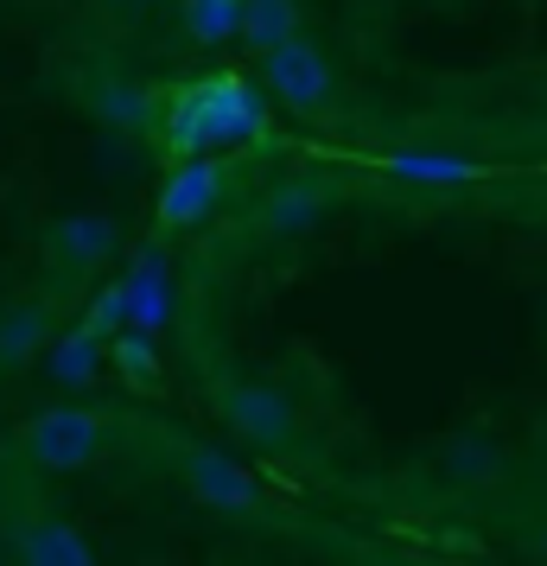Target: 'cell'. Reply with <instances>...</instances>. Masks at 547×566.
I'll return each mask as SVG.
<instances>
[{"label":"cell","mask_w":547,"mask_h":566,"mask_svg":"<svg viewBox=\"0 0 547 566\" xmlns=\"http://www.w3.org/2000/svg\"><path fill=\"white\" fill-rule=\"evenodd\" d=\"M261 77H267V90H274V103H287L293 115H318V108L338 96V64H332V52L313 45L306 32L287 39L281 52L261 57Z\"/></svg>","instance_id":"6da1fadb"},{"label":"cell","mask_w":547,"mask_h":566,"mask_svg":"<svg viewBox=\"0 0 547 566\" xmlns=\"http://www.w3.org/2000/svg\"><path fill=\"white\" fill-rule=\"evenodd\" d=\"M108 439V420L90 408H52L39 413L27 427V459L45 464V471H71V464H90L96 452H103Z\"/></svg>","instance_id":"7a4b0ae2"},{"label":"cell","mask_w":547,"mask_h":566,"mask_svg":"<svg viewBox=\"0 0 547 566\" xmlns=\"http://www.w3.org/2000/svg\"><path fill=\"white\" fill-rule=\"evenodd\" d=\"M20 554H27V566H96L90 560V547H83V535L71 528V515H57L52 503H32L27 515H20Z\"/></svg>","instance_id":"3957f363"},{"label":"cell","mask_w":547,"mask_h":566,"mask_svg":"<svg viewBox=\"0 0 547 566\" xmlns=\"http://www.w3.org/2000/svg\"><path fill=\"white\" fill-rule=\"evenodd\" d=\"M210 205H217V172L210 159H185L166 172V191H159V230H191L204 223Z\"/></svg>","instance_id":"277c9868"},{"label":"cell","mask_w":547,"mask_h":566,"mask_svg":"<svg viewBox=\"0 0 547 566\" xmlns=\"http://www.w3.org/2000/svg\"><path fill=\"white\" fill-rule=\"evenodd\" d=\"M179 471H185V484L198 490L204 503H217V510H249V503H255L249 478H242V471H235L223 452H210V446H185V452H179Z\"/></svg>","instance_id":"5b68a950"},{"label":"cell","mask_w":547,"mask_h":566,"mask_svg":"<svg viewBox=\"0 0 547 566\" xmlns=\"http://www.w3.org/2000/svg\"><path fill=\"white\" fill-rule=\"evenodd\" d=\"M223 408H230V420L249 439H261V446H293V413L281 408L267 388H230Z\"/></svg>","instance_id":"8992f818"},{"label":"cell","mask_w":547,"mask_h":566,"mask_svg":"<svg viewBox=\"0 0 547 566\" xmlns=\"http://www.w3.org/2000/svg\"><path fill=\"white\" fill-rule=\"evenodd\" d=\"M299 0H249L242 7V45H255L261 57L281 52L287 39H299Z\"/></svg>","instance_id":"52a82bcc"},{"label":"cell","mask_w":547,"mask_h":566,"mask_svg":"<svg viewBox=\"0 0 547 566\" xmlns=\"http://www.w3.org/2000/svg\"><path fill=\"white\" fill-rule=\"evenodd\" d=\"M325 205H332V191H318V185H287V191H274V198L261 205V223L293 235V230H306V223H318Z\"/></svg>","instance_id":"ba28073f"},{"label":"cell","mask_w":547,"mask_h":566,"mask_svg":"<svg viewBox=\"0 0 547 566\" xmlns=\"http://www.w3.org/2000/svg\"><path fill=\"white\" fill-rule=\"evenodd\" d=\"M242 7H249V0H185V32H191L198 45L242 39Z\"/></svg>","instance_id":"9c48e42d"},{"label":"cell","mask_w":547,"mask_h":566,"mask_svg":"<svg viewBox=\"0 0 547 566\" xmlns=\"http://www.w3.org/2000/svg\"><path fill=\"white\" fill-rule=\"evenodd\" d=\"M389 172L395 179H414V185H459V179H471L477 166L459 159V154H395Z\"/></svg>","instance_id":"30bf717a"},{"label":"cell","mask_w":547,"mask_h":566,"mask_svg":"<svg viewBox=\"0 0 547 566\" xmlns=\"http://www.w3.org/2000/svg\"><path fill=\"white\" fill-rule=\"evenodd\" d=\"M39 337H45V306L20 300V306L0 312V357H27Z\"/></svg>","instance_id":"8fae6325"},{"label":"cell","mask_w":547,"mask_h":566,"mask_svg":"<svg viewBox=\"0 0 547 566\" xmlns=\"http://www.w3.org/2000/svg\"><path fill=\"white\" fill-rule=\"evenodd\" d=\"M57 369H64V382H90V369H96V337L83 332L77 344H64V357H57Z\"/></svg>","instance_id":"7c38bea8"},{"label":"cell","mask_w":547,"mask_h":566,"mask_svg":"<svg viewBox=\"0 0 547 566\" xmlns=\"http://www.w3.org/2000/svg\"><path fill=\"white\" fill-rule=\"evenodd\" d=\"M541 560H547V515H541Z\"/></svg>","instance_id":"4fadbf2b"},{"label":"cell","mask_w":547,"mask_h":566,"mask_svg":"<svg viewBox=\"0 0 547 566\" xmlns=\"http://www.w3.org/2000/svg\"><path fill=\"white\" fill-rule=\"evenodd\" d=\"M128 7H147V0H128Z\"/></svg>","instance_id":"5bb4252c"}]
</instances>
